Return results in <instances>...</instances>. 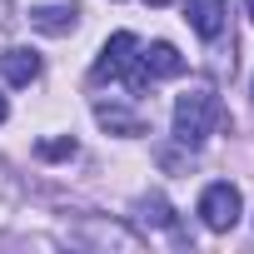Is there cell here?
Listing matches in <instances>:
<instances>
[{
	"instance_id": "30bf717a",
	"label": "cell",
	"mask_w": 254,
	"mask_h": 254,
	"mask_svg": "<svg viewBox=\"0 0 254 254\" xmlns=\"http://www.w3.org/2000/svg\"><path fill=\"white\" fill-rule=\"evenodd\" d=\"M0 75H5V85H30L40 75V55L25 50V45H10L5 55H0Z\"/></svg>"
},
{
	"instance_id": "7c38bea8",
	"label": "cell",
	"mask_w": 254,
	"mask_h": 254,
	"mask_svg": "<svg viewBox=\"0 0 254 254\" xmlns=\"http://www.w3.org/2000/svg\"><path fill=\"white\" fill-rule=\"evenodd\" d=\"M75 150H80V145H75L70 135H60V140H40V145H35L40 160H75Z\"/></svg>"
},
{
	"instance_id": "9c48e42d",
	"label": "cell",
	"mask_w": 254,
	"mask_h": 254,
	"mask_svg": "<svg viewBox=\"0 0 254 254\" xmlns=\"http://www.w3.org/2000/svg\"><path fill=\"white\" fill-rule=\"evenodd\" d=\"M70 239L75 244H90V249H140V234H130V229H120V224H95V229H70Z\"/></svg>"
},
{
	"instance_id": "5b68a950",
	"label": "cell",
	"mask_w": 254,
	"mask_h": 254,
	"mask_svg": "<svg viewBox=\"0 0 254 254\" xmlns=\"http://www.w3.org/2000/svg\"><path fill=\"white\" fill-rule=\"evenodd\" d=\"M125 100H135V95H125ZM125 100H105V95H95V120L105 125L110 135H145V115L130 110Z\"/></svg>"
},
{
	"instance_id": "7a4b0ae2",
	"label": "cell",
	"mask_w": 254,
	"mask_h": 254,
	"mask_svg": "<svg viewBox=\"0 0 254 254\" xmlns=\"http://www.w3.org/2000/svg\"><path fill=\"white\" fill-rule=\"evenodd\" d=\"M95 80H125V90H130L135 100L150 90V75H145V65H140V40H135L130 30H120V35L105 40V50H100V60H95Z\"/></svg>"
},
{
	"instance_id": "8fae6325",
	"label": "cell",
	"mask_w": 254,
	"mask_h": 254,
	"mask_svg": "<svg viewBox=\"0 0 254 254\" xmlns=\"http://www.w3.org/2000/svg\"><path fill=\"white\" fill-rule=\"evenodd\" d=\"M15 199H20V185H15V175H10V165L0 160V224H5V219L15 214Z\"/></svg>"
},
{
	"instance_id": "9a60e30c",
	"label": "cell",
	"mask_w": 254,
	"mask_h": 254,
	"mask_svg": "<svg viewBox=\"0 0 254 254\" xmlns=\"http://www.w3.org/2000/svg\"><path fill=\"white\" fill-rule=\"evenodd\" d=\"M244 5H249V15H254V0H244Z\"/></svg>"
},
{
	"instance_id": "52a82bcc",
	"label": "cell",
	"mask_w": 254,
	"mask_h": 254,
	"mask_svg": "<svg viewBox=\"0 0 254 254\" xmlns=\"http://www.w3.org/2000/svg\"><path fill=\"white\" fill-rule=\"evenodd\" d=\"M224 15H229V0H185V20L204 40H219L224 35Z\"/></svg>"
},
{
	"instance_id": "6da1fadb",
	"label": "cell",
	"mask_w": 254,
	"mask_h": 254,
	"mask_svg": "<svg viewBox=\"0 0 254 254\" xmlns=\"http://www.w3.org/2000/svg\"><path fill=\"white\" fill-rule=\"evenodd\" d=\"M219 125V95L209 85H190L180 100H175V140L185 150H199Z\"/></svg>"
},
{
	"instance_id": "ba28073f",
	"label": "cell",
	"mask_w": 254,
	"mask_h": 254,
	"mask_svg": "<svg viewBox=\"0 0 254 254\" xmlns=\"http://www.w3.org/2000/svg\"><path fill=\"white\" fill-rule=\"evenodd\" d=\"M140 65H145V75H150V80H175V75H185V55H180L170 40L140 45Z\"/></svg>"
},
{
	"instance_id": "4fadbf2b",
	"label": "cell",
	"mask_w": 254,
	"mask_h": 254,
	"mask_svg": "<svg viewBox=\"0 0 254 254\" xmlns=\"http://www.w3.org/2000/svg\"><path fill=\"white\" fill-rule=\"evenodd\" d=\"M5 115H10V105H5V95H0V125H5Z\"/></svg>"
},
{
	"instance_id": "8992f818",
	"label": "cell",
	"mask_w": 254,
	"mask_h": 254,
	"mask_svg": "<svg viewBox=\"0 0 254 254\" xmlns=\"http://www.w3.org/2000/svg\"><path fill=\"white\" fill-rule=\"evenodd\" d=\"M135 214H140V224H145V229H150V224H155V229H165V234H170V244H180V249L190 244V234L180 229V219H175V209H170V199H165V194H145V199L135 204Z\"/></svg>"
},
{
	"instance_id": "5bb4252c",
	"label": "cell",
	"mask_w": 254,
	"mask_h": 254,
	"mask_svg": "<svg viewBox=\"0 0 254 254\" xmlns=\"http://www.w3.org/2000/svg\"><path fill=\"white\" fill-rule=\"evenodd\" d=\"M150 5H170V0H150Z\"/></svg>"
},
{
	"instance_id": "3957f363",
	"label": "cell",
	"mask_w": 254,
	"mask_h": 254,
	"mask_svg": "<svg viewBox=\"0 0 254 254\" xmlns=\"http://www.w3.org/2000/svg\"><path fill=\"white\" fill-rule=\"evenodd\" d=\"M239 214H244V199H239V190H234L229 180H219V185H209V190L199 194V219H204V229L229 234V229L239 224Z\"/></svg>"
},
{
	"instance_id": "277c9868",
	"label": "cell",
	"mask_w": 254,
	"mask_h": 254,
	"mask_svg": "<svg viewBox=\"0 0 254 254\" xmlns=\"http://www.w3.org/2000/svg\"><path fill=\"white\" fill-rule=\"evenodd\" d=\"M30 25L40 35H70L80 25V5L75 0H40V5H30Z\"/></svg>"
}]
</instances>
